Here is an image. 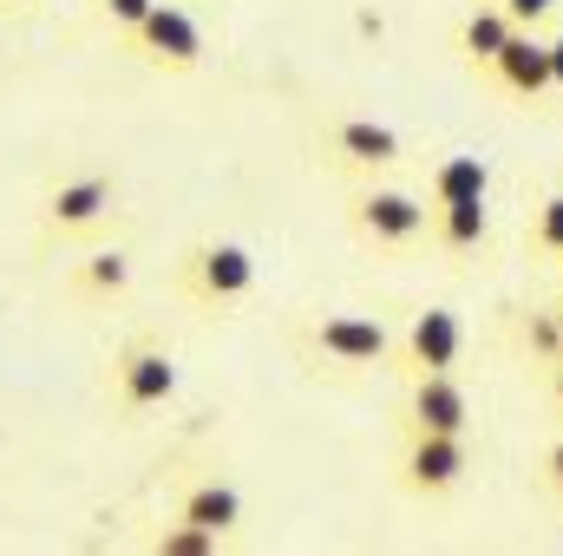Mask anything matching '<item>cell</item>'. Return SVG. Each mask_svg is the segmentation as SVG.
I'll return each mask as SVG.
<instances>
[{
	"label": "cell",
	"instance_id": "cell-9",
	"mask_svg": "<svg viewBox=\"0 0 563 556\" xmlns=\"http://www.w3.org/2000/svg\"><path fill=\"white\" fill-rule=\"evenodd\" d=\"M328 157L341 164V170H354V177H380V170H400L407 164V144L394 125H374V119H328Z\"/></svg>",
	"mask_w": 563,
	"mask_h": 556
},
{
	"label": "cell",
	"instance_id": "cell-17",
	"mask_svg": "<svg viewBox=\"0 0 563 556\" xmlns=\"http://www.w3.org/2000/svg\"><path fill=\"white\" fill-rule=\"evenodd\" d=\"M518 347H525L531 360H544V367H551V360L563 354V314H558V308H531V314H525V327H518Z\"/></svg>",
	"mask_w": 563,
	"mask_h": 556
},
{
	"label": "cell",
	"instance_id": "cell-7",
	"mask_svg": "<svg viewBox=\"0 0 563 556\" xmlns=\"http://www.w3.org/2000/svg\"><path fill=\"white\" fill-rule=\"evenodd\" d=\"M125 46L139 53L151 73H197V66H203V26H197L184 7H170V0H157V7L144 13Z\"/></svg>",
	"mask_w": 563,
	"mask_h": 556
},
{
	"label": "cell",
	"instance_id": "cell-14",
	"mask_svg": "<svg viewBox=\"0 0 563 556\" xmlns=\"http://www.w3.org/2000/svg\"><path fill=\"white\" fill-rule=\"evenodd\" d=\"M485 236H492V210H485V197H472V203H432L426 243H439V249H452V256H472Z\"/></svg>",
	"mask_w": 563,
	"mask_h": 556
},
{
	"label": "cell",
	"instance_id": "cell-15",
	"mask_svg": "<svg viewBox=\"0 0 563 556\" xmlns=\"http://www.w3.org/2000/svg\"><path fill=\"white\" fill-rule=\"evenodd\" d=\"M177 518H190V524L230 537V531H243V491L223 485V478H203V485H190V491L177 498Z\"/></svg>",
	"mask_w": 563,
	"mask_h": 556
},
{
	"label": "cell",
	"instance_id": "cell-11",
	"mask_svg": "<svg viewBox=\"0 0 563 556\" xmlns=\"http://www.w3.org/2000/svg\"><path fill=\"white\" fill-rule=\"evenodd\" d=\"M492 79H498L511 99H544V92H558V79H551V40H538L531 26H518V33L505 40V53L492 59Z\"/></svg>",
	"mask_w": 563,
	"mask_h": 556
},
{
	"label": "cell",
	"instance_id": "cell-23",
	"mask_svg": "<svg viewBox=\"0 0 563 556\" xmlns=\"http://www.w3.org/2000/svg\"><path fill=\"white\" fill-rule=\"evenodd\" d=\"M551 407H558V413H563V354H558V360H551Z\"/></svg>",
	"mask_w": 563,
	"mask_h": 556
},
{
	"label": "cell",
	"instance_id": "cell-18",
	"mask_svg": "<svg viewBox=\"0 0 563 556\" xmlns=\"http://www.w3.org/2000/svg\"><path fill=\"white\" fill-rule=\"evenodd\" d=\"M217 531H203V524H190V518H170L157 537H151V551H164V556H217Z\"/></svg>",
	"mask_w": 563,
	"mask_h": 556
},
{
	"label": "cell",
	"instance_id": "cell-10",
	"mask_svg": "<svg viewBox=\"0 0 563 556\" xmlns=\"http://www.w3.org/2000/svg\"><path fill=\"white\" fill-rule=\"evenodd\" d=\"M407 432H465L472 438V393L459 374H420L407 393Z\"/></svg>",
	"mask_w": 563,
	"mask_h": 556
},
{
	"label": "cell",
	"instance_id": "cell-25",
	"mask_svg": "<svg viewBox=\"0 0 563 556\" xmlns=\"http://www.w3.org/2000/svg\"><path fill=\"white\" fill-rule=\"evenodd\" d=\"M0 7H13V13H26V7H33V0H0Z\"/></svg>",
	"mask_w": 563,
	"mask_h": 556
},
{
	"label": "cell",
	"instance_id": "cell-20",
	"mask_svg": "<svg viewBox=\"0 0 563 556\" xmlns=\"http://www.w3.org/2000/svg\"><path fill=\"white\" fill-rule=\"evenodd\" d=\"M92 7H99V20H106L119 40H132V26H139V20L151 13V7H157V0H92Z\"/></svg>",
	"mask_w": 563,
	"mask_h": 556
},
{
	"label": "cell",
	"instance_id": "cell-22",
	"mask_svg": "<svg viewBox=\"0 0 563 556\" xmlns=\"http://www.w3.org/2000/svg\"><path fill=\"white\" fill-rule=\"evenodd\" d=\"M498 7H505L518 26H538V20H551V13H558V0H498Z\"/></svg>",
	"mask_w": 563,
	"mask_h": 556
},
{
	"label": "cell",
	"instance_id": "cell-4",
	"mask_svg": "<svg viewBox=\"0 0 563 556\" xmlns=\"http://www.w3.org/2000/svg\"><path fill=\"white\" fill-rule=\"evenodd\" d=\"M106 400H112V413L125 419H144L157 413V407H170L177 400V360L157 347V341H125V347H112V360H106Z\"/></svg>",
	"mask_w": 563,
	"mask_h": 556
},
{
	"label": "cell",
	"instance_id": "cell-8",
	"mask_svg": "<svg viewBox=\"0 0 563 556\" xmlns=\"http://www.w3.org/2000/svg\"><path fill=\"white\" fill-rule=\"evenodd\" d=\"M459 354H465L459 314H452V308H420V314L407 321L400 347H394V374H407V380H420V374H452Z\"/></svg>",
	"mask_w": 563,
	"mask_h": 556
},
{
	"label": "cell",
	"instance_id": "cell-16",
	"mask_svg": "<svg viewBox=\"0 0 563 556\" xmlns=\"http://www.w3.org/2000/svg\"><path fill=\"white\" fill-rule=\"evenodd\" d=\"M518 33V20L498 7V0H485V7H472L465 13V26H459V53H465V66H478V73H492V59L505 53V40Z\"/></svg>",
	"mask_w": 563,
	"mask_h": 556
},
{
	"label": "cell",
	"instance_id": "cell-5",
	"mask_svg": "<svg viewBox=\"0 0 563 556\" xmlns=\"http://www.w3.org/2000/svg\"><path fill=\"white\" fill-rule=\"evenodd\" d=\"M426 223H432V203L413 190H394V184H361L347 197V230L367 243V249H413L426 243Z\"/></svg>",
	"mask_w": 563,
	"mask_h": 556
},
{
	"label": "cell",
	"instance_id": "cell-21",
	"mask_svg": "<svg viewBox=\"0 0 563 556\" xmlns=\"http://www.w3.org/2000/svg\"><path fill=\"white\" fill-rule=\"evenodd\" d=\"M538 485H544L551 498H563V438L544 445V458H538Z\"/></svg>",
	"mask_w": 563,
	"mask_h": 556
},
{
	"label": "cell",
	"instance_id": "cell-6",
	"mask_svg": "<svg viewBox=\"0 0 563 556\" xmlns=\"http://www.w3.org/2000/svg\"><path fill=\"white\" fill-rule=\"evenodd\" d=\"M472 471V438L465 432H407V452H400V485L413 498H445L459 491Z\"/></svg>",
	"mask_w": 563,
	"mask_h": 556
},
{
	"label": "cell",
	"instance_id": "cell-3",
	"mask_svg": "<svg viewBox=\"0 0 563 556\" xmlns=\"http://www.w3.org/2000/svg\"><path fill=\"white\" fill-rule=\"evenodd\" d=\"M295 347H301V360H328L341 374H380V367H394L400 341L374 314H308Z\"/></svg>",
	"mask_w": 563,
	"mask_h": 556
},
{
	"label": "cell",
	"instance_id": "cell-13",
	"mask_svg": "<svg viewBox=\"0 0 563 556\" xmlns=\"http://www.w3.org/2000/svg\"><path fill=\"white\" fill-rule=\"evenodd\" d=\"M472 197H492V164L485 157L452 151L426 170V203H472Z\"/></svg>",
	"mask_w": 563,
	"mask_h": 556
},
{
	"label": "cell",
	"instance_id": "cell-19",
	"mask_svg": "<svg viewBox=\"0 0 563 556\" xmlns=\"http://www.w3.org/2000/svg\"><path fill=\"white\" fill-rule=\"evenodd\" d=\"M531 243H538V256H563V190H551V197L538 203V216H531Z\"/></svg>",
	"mask_w": 563,
	"mask_h": 556
},
{
	"label": "cell",
	"instance_id": "cell-1",
	"mask_svg": "<svg viewBox=\"0 0 563 556\" xmlns=\"http://www.w3.org/2000/svg\"><path fill=\"white\" fill-rule=\"evenodd\" d=\"M177 294L197 308V314H230V308H243L250 294H256V256L243 249V243H223V236H203V243H190L184 256H177Z\"/></svg>",
	"mask_w": 563,
	"mask_h": 556
},
{
	"label": "cell",
	"instance_id": "cell-12",
	"mask_svg": "<svg viewBox=\"0 0 563 556\" xmlns=\"http://www.w3.org/2000/svg\"><path fill=\"white\" fill-rule=\"evenodd\" d=\"M132 288V256L125 249H86L79 263H66V294L79 308H112Z\"/></svg>",
	"mask_w": 563,
	"mask_h": 556
},
{
	"label": "cell",
	"instance_id": "cell-26",
	"mask_svg": "<svg viewBox=\"0 0 563 556\" xmlns=\"http://www.w3.org/2000/svg\"><path fill=\"white\" fill-rule=\"evenodd\" d=\"M558 314H563V301H558Z\"/></svg>",
	"mask_w": 563,
	"mask_h": 556
},
{
	"label": "cell",
	"instance_id": "cell-24",
	"mask_svg": "<svg viewBox=\"0 0 563 556\" xmlns=\"http://www.w3.org/2000/svg\"><path fill=\"white\" fill-rule=\"evenodd\" d=\"M551 79H558V92H563V33L551 40Z\"/></svg>",
	"mask_w": 563,
	"mask_h": 556
},
{
	"label": "cell",
	"instance_id": "cell-2",
	"mask_svg": "<svg viewBox=\"0 0 563 556\" xmlns=\"http://www.w3.org/2000/svg\"><path fill=\"white\" fill-rule=\"evenodd\" d=\"M112 216H119V177L112 170H73L40 197L33 230H40V249H59V243H86V236L112 230Z\"/></svg>",
	"mask_w": 563,
	"mask_h": 556
}]
</instances>
